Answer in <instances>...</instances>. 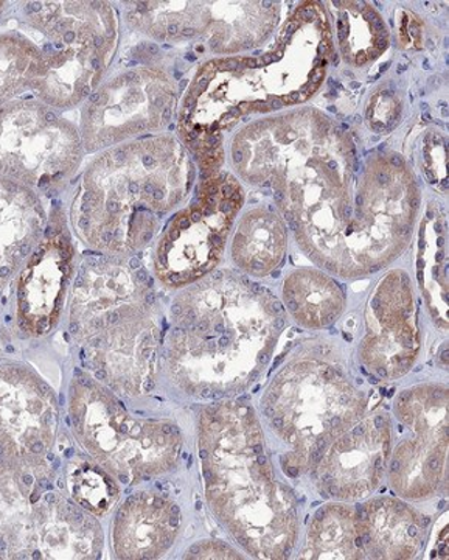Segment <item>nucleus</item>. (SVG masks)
<instances>
[{"label": "nucleus", "mask_w": 449, "mask_h": 560, "mask_svg": "<svg viewBox=\"0 0 449 560\" xmlns=\"http://www.w3.org/2000/svg\"><path fill=\"white\" fill-rule=\"evenodd\" d=\"M200 456L210 508L257 558H290L297 536L291 489L275 482L249 404L218 401L202 411Z\"/></svg>", "instance_id": "1"}, {"label": "nucleus", "mask_w": 449, "mask_h": 560, "mask_svg": "<svg viewBox=\"0 0 449 560\" xmlns=\"http://www.w3.org/2000/svg\"><path fill=\"white\" fill-rule=\"evenodd\" d=\"M179 161L170 139L103 150L87 164L70 205V223L90 248L125 256L149 245L159 219L179 201Z\"/></svg>", "instance_id": "2"}, {"label": "nucleus", "mask_w": 449, "mask_h": 560, "mask_svg": "<svg viewBox=\"0 0 449 560\" xmlns=\"http://www.w3.org/2000/svg\"><path fill=\"white\" fill-rule=\"evenodd\" d=\"M25 36L38 47L40 73L35 98L55 110H70L101 86L117 46L116 10L106 2H22Z\"/></svg>", "instance_id": "3"}, {"label": "nucleus", "mask_w": 449, "mask_h": 560, "mask_svg": "<svg viewBox=\"0 0 449 560\" xmlns=\"http://www.w3.org/2000/svg\"><path fill=\"white\" fill-rule=\"evenodd\" d=\"M69 418L81 447L120 481L150 480L172 470L179 458L178 427L131 416L91 375L79 372L70 383Z\"/></svg>", "instance_id": "4"}, {"label": "nucleus", "mask_w": 449, "mask_h": 560, "mask_svg": "<svg viewBox=\"0 0 449 560\" xmlns=\"http://www.w3.org/2000/svg\"><path fill=\"white\" fill-rule=\"evenodd\" d=\"M272 430L294 451L282 456L290 478L312 470L329 442L363 415V396L336 368L293 364L282 372L261 401Z\"/></svg>", "instance_id": "5"}, {"label": "nucleus", "mask_w": 449, "mask_h": 560, "mask_svg": "<svg viewBox=\"0 0 449 560\" xmlns=\"http://www.w3.org/2000/svg\"><path fill=\"white\" fill-rule=\"evenodd\" d=\"M84 149L79 127L38 98L0 108V176L31 189L61 186L79 171Z\"/></svg>", "instance_id": "6"}, {"label": "nucleus", "mask_w": 449, "mask_h": 560, "mask_svg": "<svg viewBox=\"0 0 449 560\" xmlns=\"http://www.w3.org/2000/svg\"><path fill=\"white\" fill-rule=\"evenodd\" d=\"M173 90L164 73L130 69L98 86L84 102L80 136L84 153L159 130L172 119Z\"/></svg>", "instance_id": "7"}, {"label": "nucleus", "mask_w": 449, "mask_h": 560, "mask_svg": "<svg viewBox=\"0 0 449 560\" xmlns=\"http://www.w3.org/2000/svg\"><path fill=\"white\" fill-rule=\"evenodd\" d=\"M156 305L149 272L138 260L91 254L73 276L69 331L83 342L114 324L150 312Z\"/></svg>", "instance_id": "8"}, {"label": "nucleus", "mask_w": 449, "mask_h": 560, "mask_svg": "<svg viewBox=\"0 0 449 560\" xmlns=\"http://www.w3.org/2000/svg\"><path fill=\"white\" fill-rule=\"evenodd\" d=\"M54 217L17 275L14 319L17 330L28 338L44 337L58 326L75 276V249L68 226L60 213Z\"/></svg>", "instance_id": "9"}, {"label": "nucleus", "mask_w": 449, "mask_h": 560, "mask_svg": "<svg viewBox=\"0 0 449 560\" xmlns=\"http://www.w3.org/2000/svg\"><path fill=\"white\" fill-rule=\"evenodd\" d=\"M54 389L24 364L0 361V458L47 459L58 434Z\"/></svg>", "instance_id": "10"}, {"label": "nucleus", "mask_w": 449, "mask_h": 560, "mask_svg": "<svg viewBox=\"0 0 449 560\" xmlns=\"http://www.w3.org/2000/svg\"><path fill=\"white\" fill-rule=\"evenodd\" d=\"M447 405L445 386H418L397 399V416L414 431V440L400 444L390 464V478L401 495L422 499L436 492L445 463L426 452L429 447L447 452Z\"/></svg>", "instance_id": "11"}, {"label": "nucleus", "mask_w": 449, "mask_h": 560, "mask_svg": "<svg viewBox=\"0 0 449 560\" xmlns=\"http://www.w3.org/2000/svg\"><path fill=\"white\" fill-rule=\"evenodd\" d=\"M159 346L161 331L145 312L87 338L81 359L103 386L121 396L138 397L156 385Z\"/></svg>", "instance_id": "12"}, {"label": "nucleus", "mask_w": 449, "mask_h": 560, "mask_svg": "<svg viewBox=\"0 0 449 560\" xmlns=\"http://www.w3.org/2000/svg\"><path fill=\"white\" fill-rule=\"evenodd\" d=\"M390 420L377 415L333 438L312 469L323 497L359 499L380 485L389 458Z\"/></svg>", "instance_id": "13"}, {"label": "nucleus", "mask_w": 449, "mask_h": 560, "mask_svg": "<svg viewBox=\"0 0 449 560\" xmlns=\"http://www.w3.org/2000/svg\"><path fill=\"white\" fill-rule=\"evenodd\" d=\"M51 480L47 459L0 458V559H31L33 523Z\"/></svg>", "instance_id": "14"}, {"label": "nucleus", "mask_w": 449, "mask_h": 560, "mask_svg": "<svg viewBox=\"0 0 449 560\" xmlns=\"http://www.w3.org/2000/svg\"><path fill=\"white\" fill-rule=\"evenodd\" d=\"M103 533L95 515L50 489L44 497L31 537V559L102 558Z\"/></svg>", "instance_id": "15"}, {"label": "nucleus", "mask_w": 449, "mask_h": 560, "mask_svg": "<svg viewBox=\"0 0 449 560\" xmlns=\"http://www.w3.org/2000/svg\"><path fill=\"white\" fill-rule=\"evenodd\" d=\"M179 525L180 511L173 501L140 492L125 501L114 518V551L119 559L161 558L170 550Z\"/></svg>", "instance_id": "16"}, {"label": "nucleus", "mask_w": 449, "mask_h": 560, "mask_svg": "<svg viewBox=\"0 0 449 560\" xmlns=\"http://www.w3.org/2000/svg\"><path fill=\"white\" fill-rule=\"evenodd\" d=\"M46 230L38 191L0 176V293L20 275Z\"/></svg>", "instance_id": "17"}, {"label": "nucleus", "mask_w": 449, "mask_h": 560, "mask_svg": "<svg viewBox=\"0 0 449 560\" xmlns=\"http://www.w3.org/2000/svg\"><path fill=\"white\" fill-rule=\"evenodd\" d=\"M363 559H411L422 544L428 518L420 521L407 504L392 499L371 500L355 512Z\"/></svg>", "instance_id": "18"}, {"label": "nucleus", "mask_w": 449, "mask_h": 560, "mask_svg": "<svg viewBox=\"0 0 449 560\" xmlns=\"http://www.w3.org/2000/svg\"><path fill=\"white\" fill-rule=\"evenodd\" d=\"M302 559H363L358 548L355 511L327 506L318 511L308 530Z\"/></svg>", "instance_id": "19"}, {"label": "nucleus", "mask_w": 449, "mask_h": 560, "mask_svg": "<svg viewBox=\"0 0 449 560\" xmlns=\"http://www.w3.org/2000/svg\"><path fill=\"white\" fill-rule=\"evenodd\" d=\"M40 73L38 47L22 32L0 33V108L31 91Z\"/></svg>", "instance_id": "20"}, {"label": "nucleus", "mask_w": 449, "mask_h": 560, "mask_svg": "<svg viewBox=\"0 0 449 560\" xmlns=\"http://www.w3.org/2000/svg\"><path fill=\"white\" fill-rule=\"evenodd\" d=\"M66 488L70 499L95 517L108 514L119 500V488L113 475L101 464L72 459L66 467Z\"/></svg>", "instance_id": "21"}, {"label": "nucleus", "mask_w": 449, "mask_h": 560, "mask_svg": "<svg viewBox=\"0 0 449 560\" xmlns=\"http://www.w3.org/2000/svg\"><path fill=\"white\" fill-rule=\"evenodd\" d=\"M240 559V556L235 555L232 548L220 541H204V544L194 545L189 551L186 552V559Z\"/></svg>", "instance_id": "22"}, {"label": "nucleus", "mask_w": 449, "mask_h": 560, "mask_svg": "<svg viewBox=\"0 0 449 560\" xmlns=\"http://www.w3.org/2000/svg\"><path fill=\"white\" fill-rule=\"evenodd\" d=\"M300 102L299 94H290L286 95L285 98H283L282 103H286V105H291V103H297Z\"/></svg>", "instance_id": "23"}, {"label": "nucleus", "mask_w": 449, "mask_h": 560, "mask_svg": "<svg viewBox=\"0 0 449 560\" xmlns=\"http://www.w3.org/2000/svg\"><path fill=\"white\" fill-rule=\"evenodd\" d=\"M234 161H235V164H241L243 151L240 149L234 150Z\"/></svg>", "instance_id": "24"}, {"label": "nucleus", "mask_w": 449, "mask_h": 560, "mask_svg": "<svg viewBox=\"0 0 449 560\" xmlns=\"http://www.w3.org/2000/svg\"><path fill=\"white\" fill-rule=\"evenodd\" d=\"M392 164L395 165V167H403V160H401L400 156H397V154H393Z\"/></svg>", "instance_id": "25"}, {"label": "nucleus", "mask_w": 449, "mask_h": 560, "mask_svg": "<svg viewBox=\"0 0 449 560\" xmlns=\"http://www.w3.org/2000/svg\"><path fill=\"white\" fill-rule=\"evenodd\" d=\"M9 2H0V18L3 16V13H5L7 10H9Z\"/></svg>", "instance_id": "26"}]
</instances>
